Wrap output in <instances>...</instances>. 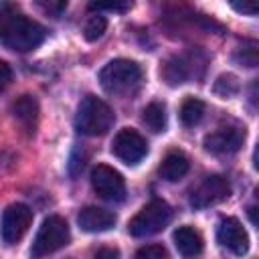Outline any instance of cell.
Here are the masks:
<instances>
[{"label":"cell","instance_id":"cell-1","mask_svg":"<svg viewBox=\"0 0 259 259\" xmlns=\"http://www.w3.org/2000/svg\"><path fill=\"white\" fill-rule=\"evenodd\" d=\"M47 36L45 26L28 18L16 4L0 2V42L12 51L26 53L36 49Z\"/></svg>","mask_w":259,"mask_h":259},{"label":"cell","instance_id":"cell-2","mask_svg":"<svg viewBox=\"0 0 259 259\" xmlns=\"http://www.w3.org/2000/svg\"><path fill=\"white\" fill-rule=\"evenodd\" d=\"M142 81V69L130 59H113L99 71V83L107 93L123 95L134 91Z\"/></svg>","mask_w":259,"mask_h":259},{"label":"cell","instance_id":"cell-3","mask_svg":"<svg viewBox=\"0 0 259 259\" xmlns=\"http://www.w3.org/2000/svg\"><path fill=\"white\" fill-rule=\"evenodd\" d=\"M111 123H113V111L103 99L95 95L83 97V101L77 107V115H75L77 132L85 136H103L107 134Z\"/></svg>","mask_w":259,"mask_h":259},{"label":"cell","instance_id":"cell-4","mask_svg":"<svg viewBox=\"0 0 259 259\" xmlns=\"http://www.w3.org/2000/svg\"><path fill=\"white\" fill-rule=\"evenodd\" d=\"M69 225L63 217L59 214H51L49 219L42 221L34 241H32V247H30V257L32 259H42L55 251H59L61 247H65L69 243Z\"/></svg>","mask_w":259,"mask_h":259},{"label":"cell","instance_id":"cell-5","mask_svg":"<svg viewBox=\"0 0 259 259\" xmlns=\"http://www.w3.org/2000/svg\"><path fill=\"white\" fill-rule=\"evenodd\" d=\"M172 219V208L164 200H152L148 202L132 221H130V233L134 237H150L160 233Z\"/></svg>","mask_w":259,"mask_h":259},{"label":"cell","instance_id":"cell-6","mask_svg":"<svg viewBox=\"0 0 259 259\" xmlns=\"http://www.w3.org/2000/svg\"><path fill=\"white\" fill-rule=\"evenodd\" d=\"M32 223V210L22 204V202H16V204H10L4 214H2V221H0V237L6 245H14L18 243L28 227Z\"/></svg>","mask_w":259,"mask_h":259},{"label":"cell","instance_id":"cell-7","mask_svg":"<svg viewBox=\"0 0 259 259\" xmlns=\"http://www.w3.org/2000/svg\"><path fill=\"white\" fill-rule=\"evenodd\" d=\"M91 186L93 190L109 202H121L125 198V182L123 176L113 170L111 166L97 164L91 172Z\"/></svg>","mask_w":259,"mask_h":259},{"label":"cell","instance_id":"cell-8","mask_svg":"<svg viewBox=\"0 0 259 259\" xmlns=\"http://www.w3.org/2000/svg\"><path fill=\"white\" fill-rule=\"evenodd\" d=\"M231 194V184L225 176H219V174H212V176H206L190 194V204L194 208H208V206H214L223 200H227Z\"/></svg>","mask_w":259,"mask_h":259},{"label":"cell","instance_id":"cell-9","mask_svg":"<svg viewBox=\"0 0 259 259\" xmlns=\"http://www.w3.org/2000/svg\"><path fill=\"white\" fill-rule=\"evenodd\" d=\"M111 152L113 156H117L123 164H138L146 154H148V142L144 140V136H140L136 130L132 127H123L117 132V136L113 138L111 144Z\"/></svg>","mask_w":259,"mask_h":259},{"label":"cell","instance_id":"cell-10","mask_svg":"<svg viewBox=\"0 0 259 259\" xmlns=\"http://www.w3.org/2000/svg\"><path fill=\"white\" fill-rule=\"evenodd\" d=\"M245 142V130L233 127V125H223L217 127L214 132L204 136V150L214 156H229L239 152V148Z\"/></svg>","mask_w":259,"mask_h":259},{"label":"cell","instance_id":"cell-11","mask_svg":"<svg viewBox=\"0 0 259 259\" xmlns=\"http://www.w3.org/2000/svg\"><path fill=\"white\" fill-rule=\"evenodd\" d=\"M217 239L223 247H227L235 255H245L249 251V237L243 225L235 217H227L219 223L217 229Z\"/></svg>","mask_w":259,"mask_h":259},{"label":"cell","instance_id":"cell-12","mask_svg":"<svg viewBox=\"0 0 259 259\" xmlns=\"http://www.w3.org/2000/svg\"><path fill=\"white\" fill-rule=\"evenodd\" d=\"M196 55H198V51L190 53V55H174V57H170L160 69L162 79L168 85H180L186 79H190L194 75V71H196Z\"/></svg>","mask_w":259,"mask_h":259},{"label":"cell","instance_id":"cell-13","mask_svg":"<svg viewBox=\"0 0 259 259\" xmlns=\"http://www.w3.org/2000/svg\"><path fill=\"white\" fill-rule=\"evenodd\" d=\"M77 223L87 233H101V231H109L115 225V214L99 206H85L81 208Z\"/></svg>","mask_w":259,"mask_h":259},{"label":"cell","instance_id":"cell-14","mask_svg":"<svg viewBox=\"0 0 259 259\" xmlns=\"http://www.w3.org/2000/svg\"><path fill=\"white\" fill-rule=\"evenodd\" d=\"M174 239V245L178 249V253L184 257V259H198L202 249H204V243H202V237L196 229L184 225V227H178L172 235Z\"/></svg>","mask_w":259,"mask_h":259},{"label":"cell","instance_id":"cell-15","mask_svg":"<svg viewBox=\"0 0 259 259\" xmlns=\"http://www.w3.org/2000/svg\"><path fill=\"white\" fill-rule=\"evenodd\" d=\"M12 115L28 132H34V125H36V119H38V103H36V99L32 95H20L12 103Z\"/></svg>","mask_w":259,"mask_h":259},{"label":"cell","instance_id":"cell-16","mask_svg":"<svg viewBox=\"0 0 259 259\" xmlns=\"http://www.w3.org/2000/svg\"><path fill=\"white\" fill-rule=\"evenodd\" d=\"M188 168H190L188 158H186L182 152H170V154H166V158L162 160L158 172H160V176H162L164 180L176 182V180H180V178L188 172Z\"/></svg>","mask_w":259,"mask_h":259},{"label":"cell","instance_id":"cell-17","mask_svg":"<svg viewBox=\"0 0 259 259\" xmlns=\"http://www.w3.org/2000/svg\"><path fill=\"white\" fill-rule=\"evenodd\" d=\"M142 121L152 130V132H164L166 130V105L160 101H152L144 107L142 111Z\"/></svg>","mask_w":259,"mask_h":259},{"label":"cell","instance_id":"cell-18","mask_svg":"<svg viewBox=\"0 0 259 259\" xmlns=\"http://www.w3.org/2000/svg\"><path fill=\"white\" fill-rule=\"evenodd\" d=\"M204 117V103L196 97H186L180 105V121L186 127L196 125L200 119Z\"/></svg>","mask_w":259,"mask_h":259},{"label":"cell","instance_id":"cell-19","mask_svg":"<svg viewBox=\"0 0 259 259\" xmlns=\"http://www.w3.org/2000/svg\"><path fill=\"white\" fill-rule=\"evenodd\" d=\"M259 45L257 40H245L241 47L235 49L233 53V61L241 67H257V61H259Z\"/></svg>","mask_w":259,"mask_h":259},{"label":"cell","instance_id":"cell-20","mask_svg":"<svg viewBox=\"0 0 259 259\" xmlns=\"http://www.w3.org/2000/svg\"><path fill=\"white\" fill-rule=\"evenodd\" d=\"M239 89H241V83H239V79H237L235 75H231V73L219 75L217 81H214V85H212V91H214L219 97H223V99L237 95Z\"/></svg>","mask_w":259,"mask_h":259},{"label":"cell","instance_id":"cell-21","mask_svg":"<svg viewBox=\"0 0 259 259\" xmlns=\"http://www.w3.org/2000/svg\"><path fill=\"white\" fill-rule=\"evenodd\" d=\"M105 28H107V18L101 16V14H93V16H89V20L83 26V36L89 42H93V40H97V38L103 36Z\"/></svg>","mask_w":259,"mask_h":259},{"label":"cell","instance_id":"cell-22","mask_svg":"<svg viewBox=\"0 0 259 259\" xmlns=\"http://www.w3.org/2000/svg\"><path fill=\"white\" fill-rule=\"evenodd\" d=\"M134 259H168V253L162 245H144L136 251Z\"/></svg>","mask_w":259,"mask_h":259},{"label":"cell","instance_id":"cell-23","mask_svg":"<svg viewBox=\"0 0 259 259\" xmlns=\"http://www.w3.org/2000/svg\"><path fill=\"white\" fill-rule=\"evenodd\" d=\"M85 160H87V154H85V150L83 148H73V152H71V158H69V174L71 176H79L81 174V170H83V166H85Z\"/></svg>","mask_w":259,"mask_h":259},{"label":"cell","instance_id":"cell-24","mask_svg":"<svg viewBox=\"0 0 259 259\" xmlns=\"http://www.w3.org/2000/svg\"><path fill=\"white\" fill-rule=\"evenodd\" d=\"M10 81H12V69H10V65L6 61L0 59V91L6 89Z\"/></svg>","mask_w":259,"mask_h":259},{"label":"cell","instance_id":"cell-25","mask_svg":"<svg viewBox=\"0 0 259 259\" xmlns=\"http://www.w3.org/2000/svg\"><path fill=\"white\" fill-rule=\"evenodd\" d=\"M91 10H113V12H125L130 10V4H89Z\"/></svg>","mask_w":259,"mask_h":259},{"label":"cell","instance_id":"cell-26","mask_svg":"<svg viewBox=\"0 0 259 259\" xmlns=\"http://www.w3.org/2000/svg\"><path fill=\"white\" fill-rule=\"evenodd\" d=\"M38 6H40V8H45L47 12H53L55 16H59V14H61V12L67 8V4H65V2H59V4H53V2H49V4H42V2H40Z\"/></svg>","mask_w":259,"mask_h":259},{"label":"cell","instance_id":"cell-27","mask_svg":"<svg viewBox=\"0 0 259 259\" xmlns=\"http://www.w3.org/2000/svg\"><path fill=\"white\" fill-rule=\"evenodd\" d=\"M117 257H119L117 249H109V247H103L95 253V259H117Z\"/></svg>","mask_w":259,"mask_h":259},{"label":"cell","instance_id":"cell-28","mask_svg":"<svg viewBox=\"0 0 259 259\" xmlns=\"http://www.w3.org/2000/svg\"><path fill=\"white\" fill-rule=\"evenodd\" d=\"M233 8L237 12H243V14H249V16H255L257 14V6L255 4H233Z\"/></svg>","mask_w":259,"mask_h":259},{"label":"cell","instance_id":"cell-29","mask_svg":"<svg viewBox=\"0 0 259 259\" xmlns=\"http://www.w3.org/2000/svg\"><path fill=\"white\" fill-rule=\"evenodd\" d=\"M249 217H251V223L255 225V206H251V208H249Z\"/></svg>","mask_w":259,"mask_h":259}]
</instances>
